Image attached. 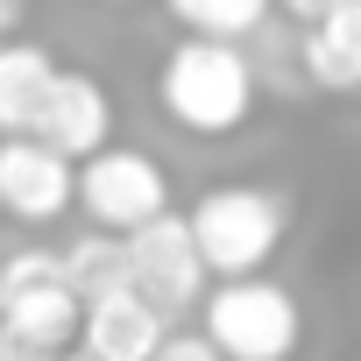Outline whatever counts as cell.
Listing matches in <instances>:
<instances>
[{"label": "cell", "instance_id": "obj_13", "mask_svg": "<svg viewBox=\"0 0 361 361\" xmlns=\"http://www.w3.org/2000/svg\"><path fill=\"white\" fill-rule=\"evenodd\" d=\"M163 8L206 43H234V36H255L269 22V0H163Z\"/></svg>", "mask_w": 361, "mask_h": 361}, {"label": "cell", "instance_id": "obj_6", "mask_svg": "<svg viewBox=\"0 0 361 361\" xmlns=\"http://www.w3.org/2000/svg\"><path fill=\"white\" fill-rule=\"evenodd\" d=\"M128 290L170 326V319H185L192 305H206V262L192 248V227L163 213L149 220L142 234H128Z\"/></svg>", "mask_w": 361, "mask_h": 361}, {"label": "cell", "instance_id": "obj_10", "mask_svg": "<svg viewBox=\"0 0 361 361\" xmlns=\"http://www.w3.org/2000/svg\"><path fill=\"white\" fill-rule=\"evenodd\" d=\"M57 57L43 43H0V142L15 135H36L50 92H57Z\"/></svg>", "mask_w": 361, "mask_h": 361}, {"label": "cell", "instance_id": "obj_8", "mask_svg": "<svg viewBox=\"0 0 361 361\" xmlns=\"http://www.w3.org/2000/svg\"><path fill=\"white\" fill-rule=\"evenodd\" d=\"M36 142L57 149L64 163H92L99 149H114V99L92 71H57V92L36 121Z\"/></svg>", "mask_w": 361, "mask_h": 361}, {"label": "cell", "instance_id": "obj_18", "mask_svg": "<svg viewBox=\"0 0 361 361\" xmlns=\"http://www.w3.org/2000/svg\"><path fill=\"white\" fill-rule=\"evenodd\" d=\"M106 8H135V0H106Z\"/></svg>", "mask_w": 361, "mask_h": 361}, {"label": "cell", "instance_id": "obj_7", "mask_svg": "<svg viewBox=\"0 0 361 361\" xmlns=\"http://www.w3.org/2000/svg\"><path fill=\"white\" fill-rule=\"evenodd\" d=\"M0 213H15L22 227H50L57 213H71V163L36 135L0 142Z\"/></svg>", "mask_w": 361, "mask_h": 361}, {"label": "cell", "instance_id": "obj_12", "mask_svg": "<svg viewBox=\"0 0 361 361\" xmlns=\"http://www.w3.org/2000/svg\"><path fill=\"white\" fill-rule=\"evenodd\" d=\"M64 283H71L78 305L128 290V241H114V234H78V241L64 248Z\"/></svg>", "mask_w": 361, "mask_h": 361}, {"label": "cell", "instance_id": "obj_11", "mask_svg": "<svg viewBox=\"0 0 361 361\" xmlns=\"http://www.w3.org/2000/svg\"><path fill=\"white\" fill-rule=\"evenodd\" d=\"M298 64L319 92H361V0H340L326 22L298 36Z\"/></svg>", "mask_w": 361, "mask_h": 361}, {"label": "cell", "instance_id": "obj_16", "mask_svg": "<svg viewBox=\"0 0 361 361\" xmlns=\"http://www.w3.org/2000/svg\"><path fill=\"white\" fill-rule=\"evenodd\" d=\"M22 8H29V0H0V36H8V29L22 22Z\"/></svg>", "mask_w": 361, "mask_h": 361}, {"label": "cell", "instance_id": "obj_17", "mask_svg": "<svg viewBox=\"0 0 361 361\" xmlns=\"http://www.w3.org/2000/svg\"><path fill=\"white\" fill-rule=\"evenodd\" d=\"M0 361H43V354H29V347H8V340H0Z\"/></svg>", "mask_w": 361, "mask_h": 361}, {"label": "cell", "instance_id": "obj_4", "mask_svg": "<svg viewBox=\"0 0 361 361\" xmlns=\"http://www.w3.org/2000/svg\"><path fill=\"white\" fill-rule=\"evenodd\" d=\"M206 347L220 361H290L305 340V312L283 283L269 276H241V283H213L206 290Z\"/></svg>", "mask_w": 361, "mask_h": 361}, {"label": "cell", "instance_id": "obj_3", "mask_svg": "<svg viewBox=\"0 0 361 361\" xmlns=\"http://www.w3.org/2000/svg\"><path fill=\"white\" fill-rule=\"evenodd\" d=\"M78 319H85V305L64 283V255L15 248L8 262H0V340H8V347L64 361L71 340H78Z\"/></svg>", "mask_w": 361, "mask_h": 361}, {"label": "cell", "instance_id": "obj_2", "mask_svg": "<svg viewBox=\"0 0 361 361\" xmlns=\"http://www.w3.org/2000/svg\"><path fill=\"white\" fill-rule=\"evenodd\" d=\"M185 227H192V248H199L206 276L241 283V276H262V262L283 248L290 213L262 185H213V192H199V206L185 213Z\"/></svg>", "mask_w": 361, "mask_h": 361}, {"label": "cell", "instance_id": "obj_5", "mask_svg": "<svg viewBox=\"0 0 361 361\" xmlns=\"http://www.w3.org/2000/svg\"><path fill=\"white\" fill-rule=\"evenodd\" d=\"M71 199H78V213L92 220V234L128 241V234H142L149 220L170 213V177H163V163L142 156V149H99L92 163L71 170Z\"/></svg>", "mask_w": 361, "mask_h": 361}, {"label": "cell", "instance_id": "obj_9", "mask_svg": "<svg viewBox=\"0 0 361 361\" xmlns=\"http://www.w3.org/2000/svg\"><path fill=\"white\" fill-rule=\"evenodd\" d=\"M163 319L135 298V290H114V298H92L85 319H78V354L85 361H149L163 347Z\"/></svg>", "mask_w": 361, "mask_h": 361}, {"label": "cell", "instance_id": "obj_19", "mask_svg": "<svg viewBox=\"0 0 361 361\" xmlns=\"http://www.w3.org/2000/svg\"><path fill=\"white\" fill-rule=\"evenodd\" d=\"M64 361H85V354H64Z\"/></svg>", "mask_w": 361, "mask_h": 361}, {"label": "cell", "instance_id": "obj_1", "mask_svg": "<svg viewBox=\"0 0 361 361\" xmlns=\"http://www.w3.org/2000/svg\"><path fill=\"white\" fill-rule=\"evenodd\" d=\"M156 99H163V114L185 135H234L255 114V64L241 57V43L185 36V43L163 50Z\"/></svg>", "mask_w": 361, "mask_h": 361}, {"label": "cell", "instance_id": "obj_15", "mask_svg": "<svg viewBox=\"0 0 361 361\" xmlns=\"http://www.w3.org/2000/svg\"><path fill=\"white\" fill-rule=\"evenodd\" d=\"M269 8H283V15L298 22V29H312V22H326V15L340 8V0H269Z\"/></svg>", "mask_w": 361, "mask_h": 361}, {"label": "cell", "instance_id": "obj_14", "mask_svg": "<svg viewBox=\"0 0 361 361\" xmlns=\"http://www.w3.org/2000/svg\"><path fill=\"white\" fill-rule=\"evenodd\" d=\"M149 361H220V354L206 347V333H185V326H170V333H163V347H156Z\"/></svg>", "mask_w": 361, "mask_h": 361}]
</instances>
